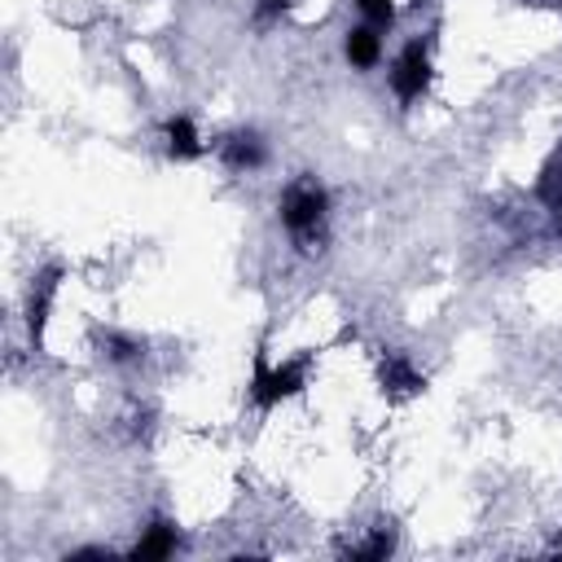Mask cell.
Listing matches in <instances>:
<instances>
[{
	"label": "cell",
	"instance_id": "1",
	"mask_svg": "<svg viewBox=\"0 0 562 562\" xmlns=\"http://www.w3.org/2000/svg\"><path fill=\"white\" fill-rule=\"evenodd\" d=\"M325 207H329V198H325V189H321L312 176H299V180L286 185V193H282V224L303 242V251H308V242L321 234Z\"/></svg>",
	"mask_w": 562,
	"mask_h": 562
},
{
	"label": "cell",
	"instance_id": "2",
	"mask_svg": "<svg viewBox=\"0 0 562 562\" xmlns=\"http://www.w3.org/2000/svg\"><path fill=\"white\" fill-rule=\"evenodd\" d=\"M299 391H303V365H282V370H273L264 357L255 361L251 400H255L260 409H273V404H282L286 396H299Z\"/></svg>",
	"mask_w": 562,
	"mask_h": 562
},
{
	"label": "cell",
	"instance_id": "3",
	"mask_svg": "<svg viewBox=\"0 0 562 562\" xmlns=\"http://www.w3.org/2000/svg\"><path fill=\"white\" fill-rule=\"evenodd\" d=\"M426 84H430V53H426V45H422V40H413V45L396 58L391 88H396V97L409 105V101H417V97L426 92Z\"/></svg>",
	"mask_w": 562,
	"mask_h": 562
},
{
	"label": "cell",
	"instance_id": "4",
	"mask_svg": "<svg viewBox=\"0 0 562 562\" xmlns=\"http://www.w3.org/2000/svg\"><path fill=\"white\" fill-rule=\"evenodd\" d=\"M378 383H383V396H391V400H404V396H417L422 387H426V378L400 357V352H387L383 357V365H378Z\"/></svg>",
	"mask_w": 562,
	"mask_h": 562
},
{
	"label": "cell",
	"instance_id": "5",
	"mask_svg": "<svg viewBox=\"0 0 562 562\" xmlns=\"http://www.w3.org/2000/svg\"><path fill=\"white\" fill-rule=\"evenodd\" d=\"M58 282L62 273L58 268H45L32 286V303H27V325H32V339L40 344L45 339V325H49V308H53V295H58Z\"/></svg>",
	"mask_w": 562,
	"mask_h": 562
},
{
	"label": "cell",
	"instance_id": "6",
	"mask_svg": "<svg viewBox=\"0 0 562 562\" xmlns=\"http://www.w3.org/2000/svg\"><path fill=\"white\" fill-rule=\"evenodd\" d=\"M220 159L229 163L234 172H255L264 163V141L255 133H234L220 141Z\"/></svg>",
	"mask_w": 562,
	"mask_h": 562
},
{
	"label": "cell",
	"instance_id": "7",
	"mask_svg": "<svg viewBox=\"0 0 562 562\" xmlns=\"http://www.w3.org/2000/svg\"><path fill=\"white\" fill-rule=\"evenodd\" d=\"M167 553H176V527H167V523H154V527L137 540V549H133L137 562H159V558H167Z\"/></svg>",
	"mask_w": 562,
	"mask_h": 562
},
{
	"label": "cell",
	"instance_id": "8",
	"mask_svg": "<svg viewBox=\"0 0 562 562\" xmlns=\"http://www.w3.org/2000/svg\"><path fill=\"white\" fill-rule=\"evenodd\" d=\"M167 154H172V159H198V154H202L198 128H193L185 115L167 120Z\"/></svg>",
	"mask_w": 562,
	"mask_h": 562
},
{
	"label": "cell",
	"instance_id": "9",
	"mask_svg": "<svg viewBox=\"0 0 562 562\" xmlns=\"http://www.w3.org/2000/svg\"><path fill=\"white\" fill-rule=\"evenodd\" d=\"M378 53H383V40H378V32H370V27H357L352 36H348V62L352 66H374L378 62Z\"/></svg>",
	"mask_w": 562,
	"mask_h": 562
},
{
	"label": "cell",
	"instance_id": "10",
	"mask_svg": "<svg viewBox=\"0 0 562 562\" xmlns=\"http://www.w3.org/2000/svg\"><path fill=\"white\" fill-rule=\"evenodd\" d=\"M391 549H396V532H391V527H378L370 540L352 545V549H348V558H357V562H361V558H365V562H383Z\"/></svg>",
	"mask_w": 562,
	"mask_h": 562
},
{
	"label": "cell",
	"instance_id": "11",
	"mask_svg": "<svg viewBox=\"0 0 562 562\" xmlns=\"http://www.w3.org/2000/svg\"><path fill=\"white\" fill-rule=\"evenodd\" d=\"M361 14H365L370 23H378V27H387V23L396 18V10H391V0H361Z\"/></svg>",
	"mask_w": 562,
	"mask_h": 562
},
{
	"label": "cell",
	"instance_id": "12",
	"mask_svg": "<svg viewBox=\"0 0 562 562\" xmlns=\"http://www.w3.org/2000/svg\"><path fill=\"white\" fill-rule=\"evenodd\" d=\"M105 348H110V361H133V357L141 352V344L120 339V334H105Z\"/></svg>",
	"mask_w": 562,
	"mask_h": 562
},
{
	"label": "cell",
	"instance_id": "13",
	"mask_svg": "<svg viewBox=\"0 0 562 562\" xmlns=\"http://www.w3.org/2000/svg\"><path fill=\"white\" fill-rule=\"evenodd\" d=\"M290 5H295V0H264V14L273 18V14H286Z\"/></svg>",
	"mask_w": 562,
	"mask_h": 562
},
{
	"label": "cell",
	"instance_id": "14",
	"mask_svg": "<svg viewBox=\"0 0 562 562\" xmlns=\"http://www.w3.org/2000/svg\"><path fill=\"white\" fill-rule=\"evenodd\" d=\"M66 558H75V562H79V558H110V549H75V553H66Z\"/></svg>",
	"mask_w": 562,
	"mask_h": 562
},
{
	"label": "cell",
	"instance_id": "15",
	"mask_svg": "<svg viewBox=\"0 0 562 562\" xmlns=\"http://www.w3.org/2000/svg\"><path fill=\"white\" fill-rule=\"evenodd\" d=\"M523 5H562V0H523Z\"/></svg>",
	"mask_w": 562,
	"mask_h": 562
}]
</instances>
